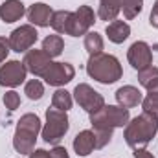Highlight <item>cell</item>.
Here are the masks:
<instances>
[{
	"instance_id": "277c9868",
	"label": "cell",
	"mask_w": 158,
	"mask_h": 158,
	"mask_svg": "<svg viewBox=\"0 0 158 158\" xmlns=\"http://www.w3.org/2000/svg\"><path fill=\"white\" fill-rule=\"evenodd\" d=\"M40 131H42V127H40V119L37 114L28 112V114L20 116L17 129H15V136H13L15 151L20 155H30L35 147V142H37V136Z\"/></svg>"
},
{
	"instance_id": "f546056e",
	"label": "cell",
	"mask_w": 158,
	"mask_h": 158,
	"mask_svg": "<svg viewBox=\"0 0 158 158\" xmlns=\"http://www.w3.org/2000/svg\"><path fill=\"white\" fill-rule=\"evenodd\" d=\"M149 24H151L153 28H156V30H158V0L155 2V6H153V9H151V15H149Z\"/></svg>"
},
{
	"instance_id": "3957f363",
	"label": "cell",
	"mask_w": 158,
	"mask_h": 158,
	"mask_svg": "<svg viewBox=\"0 0 158 158\" xmlns=\"http://www.w3.org/2000/svg\"><path fill=\"white\" fill-rule=\"evenodd\" d=\"M86 74L92 79H96L98 83L103 85H112L123 76V68L119 64V61L110 55V53H96L90 55L88 63H86Z\"/></svg>"
},
{
	"instance_id": "e0dca14e",
	"label": "cell",
	"mask_w": 158,
	"mask_h": 158,
	"mask_svg": "<svg viewBox=\"0 0 158 158\" xmlns=\"http://www.w3.org/2000/svg\"><path fill=\"white\" fill-rule=\"evenodd\" d=\"M105 33H107V37H109L110 42L121 44L123 40L129 39V35H131V26H129L125 20H112V22L107 24Z\"/></svg>"
},
{
	"instance_id": "d6986e66",
	"label": "cell",
	"mask_w": 158,
	"mask_h": 158,
	"mask_svg": "<svg viewBox=\"0 0 158 158\" xmlns=\"http://www.w3.org/2000/svg\"><path fill=\"white\" fill-rule=\"evenodd\" d=\"M44 53H48L52 59L53 57H59L61 53H63V50H64V40L61 35H48L46 39L42 40V48H40Z\"/></svg>"
},
{
	"instance_id": "8992f818",
	"label": "cell",
	"mask_w": 158,
	"mask_h": 158,
	"mask_svg": "<svg viewBox=\"0 0 158 158\" xmlns=\"http://www.w3.org/2000/svg\"><path fill=\"white\" fill-rule=\"evenodd\" d=\"M74 98H76V101H77L79 107H81L83 110H86L88 114L99 110V109L105 105L103 96H101L98 90H94L90 85H86V83H79L77 86L74 88Z\"/></svg>"
},
{
	"instance_id": "9a60e30c",
	"label": "cell",
	"mask_w": 158,
	"mask_h": 158,
	"mask_svg": "<svg viewBox=\"0 0 158 158\" xmlns=\"http://www.w3.org/2000/svg\"><path fill=\"white\" fill-rule=\"evenodd\" d=\"M26 13V7L20 0H6L0 6V19L6 24L17 22L19 19H22V15Z\"/></svg>"
},
{
	"instance_id": "d6a6232c",
	"label": "cell",
	"mask_w": 158,
	"mask_h": 158,
	"mask_svg": "<svg viewBox=\"0 0 158 158\" xmlns=\"http://www.w3.org/2000/svg\"><path fill=\"white\" fill-rule=\"evenodd\" d=\"M147 92H149V94H153V96H158V77L155 79L149 86H147Z\"/></svg>"
},
{
	"instance_id": "7c38bea8",
	"label": "cell",
	"mask_w": 158,
	"mask_h": 158,
	"mask_svg": "<svg viewBox=\"0 0 158 158\" xmlns=\"http://www.w3.org/2000/svg\"><path fill=\"white\" fill-rule=\"evenodd\" d=\"M24 66L28 72H31L35 77H42L46 74V70L52 66V57L48 53H44L42 50H28L24 55Z\"/></svg>"
},
{
	"instance_id": "ba28073f",
	"label": "cell",
	"mask_w": 158,
	"mask_h": 158,
	"mask_svg": "<svg viewBox=\"0 0 158 158\" xmlns=\"http://www.w3.org/2000/svg\"><path fill=\"white\" fill-rule=\"evenodd\" d=\"M39 39V33L35 30V26L31 24H24V26H19L17 30L11 31V35L7 37L9 40V48L17 53L20 52H28Z\"/></svg>"
},
{
	"instance_id": "ffe728a7",
	"label": "cell",
	"mask_w": 158,
	"mask_h": 158,
	"mask_svg": "<svg viewBox=\"0 0 158 158\" xmlns=\"http://www.w3.org/2000/svg\"><path fill=\"white\" fill-rule=\"evenodd\" d=\"M119 11H121V7L118 6V2L116 0H99V7H98V17L101 19V20H116L119 15Z\"/></svg>"
},
{
	"instance_id": "8fae6325",
	"label": "cell",
	"mask_w": 158,
	"mask_h": 158,
	"mask_svg": "<svg viewBox=\"0 0 158 158\" xmlns=\"http://www.w3.org/2000/svg\"><path fill=\"white\" fill-rule=\"evenodd\" d=\"M76 76V68L70 63H52V66L46 70V74L42 79L50 85V86H63L66 83H70Z\"/></svg>"
},
{
	"instance_id": "6da1fadb",
	"label": "cell",
	"mask_w": 158,
	"mask_h": 158,
	"mask_svg": "<svg viewBox=\"0 0 158 158\" xmlns=\"http://www.w3.org/2000/svg\"><path fill=\"white\" fill-rule=\"evenodd\" d=\"M129 109H123L119 105H103L99 110L90 114V125L96 134V149L105 147L112 140L114 129L123 127L129 123Z\"/></svg>"
},
{
	"instance_id": "603a6c76",
	"label": "cell",
	"mask_w": 158,
	"mask_h": 158,
	"mask_svg": "<svg viewBox=\"0 0 158 158\" xmlns=\"http://www.w3.org/2000/svg\"><path fill=\"white\" fill-rule=\"evenodd\" d=\"M85 50L90 53V55H96V53H101L103 52V39L99 33L96 31H88L85 35Z\"/></svg>"
},
{
	"instance_id": "1f68e13d",
	"label": "cell",
	"mask_w": 158,
	"mask_h": 158,
	"mask_svg": "<svg viewBox=\"0 0 158 158\" xmlns=\"http://www.w3.org/2000/svg\"><path fill=\"white\" fill-rule=\"evenodd\" d=\"M134 158H155L147 149H134Z\"/></svg>"
},
{
	"instance_id": "52a82bcc",
	"label": "cell",
	"mask_w": 158,
	"mask_h": 158,
	"mask_svg": "<svg viewBox=\"0 0 158 158\" xmlns=\"http://www.w3.org/2000/svg\"><path fill=\"white\" fill-rule=\"evenodd\" d=\"M94 22H96V13H94V9H92L90 6H79L76 11H72L68 35H72V37L86 35L88 30L94 26Z\"/></svg>"
},
{
	"instance_id": "7402d4cb",
	"label": "cell",
	"mask_w": 158,
	"mask_h": 158,
	"mask_svg": "<svg viewBox=\"0 0 158 158\" xmlns=\"http://www.w3.org/2000/svg\"><path fill=\"white\" fill-rule=\"evenodd\" d=\"M116 2H118V6L121 7L123 17L127 20L138 17L142 13V7H143V0H116Z\"/></svg>"
},
{
	"instance_id": "4316f807",
	"label": "cell",
	"mask_w": 158,
	"mask_h": 158,
	"mask_svg": "<svg viewBox=\"0 0 158 158\" xmlns=\"http://www.w3.org/2000/svg\"><path fill=\"white\" fill-rule=\"evenodd\" d=\"M2 101H4V105H6V109H9L11 112L20 107V96H19V92H15V90L6 92L4 98H2Z\"/></svg>"
},
{
	"instance_id": "d4e9b609",
	"label": "cell",
	"mask_w": 158,
	"mask_h": 158,
	"mask_svg": "<svg viewBox=\"0 0 158 158\" xmlns=\"http://www.w3.org/2000/svg\"><path fill=\"white\" fill-rule=\"evenodd\" d=\"M156 77H158V68L156 66H153V64L138 72V81H140V85H142L143 88H147V86H149Z\"/></svg>"
},
{
	"instance_id": "f1b7e54d",
	"label": "cell",
	"mask_w": 158,
	"mask_h": 158,
	"mask_svg": "<svg viewBox=\"0 0 158 158\" xmlns=\"http://www.w3.org/2000/svg\"><path fill=\"white\" fill-rule=\"evenodd\" d=\"M50 158H70L68 156V151L61 145H55L52 151H50Z\"/></svg>"
},
{
	"instance_id": "9c48e42d",
	"label": "cell",
	"mask_w": 158,
	"mask_h": 158,
	"mask_svg": "<svg viewBox=\"0 0 158 158\" xmlns=\"http://www.w3.org/2000/svg\"><path fill=\"white\" fill-rule=\"evenodd\" d=\"M28 70L20 61H6L0 66V86H19L26 81Z\"/></svg>"
},
{
	"instance_id": "7a4b0ae2",
	"label": "cell",
	"mask_w": 158,
	"mask_h": 158,
	"mask_svg": "<svg viewBox=\"0 0 158 158\" xmlns=\"http://www.w3.org/2000/svg\"><path fill=\"white\" fill-rule=\"evenodd\" d=\"M156 132H158V119L155 116H151L149 112H142L140 116L129 119V123L125 125L123 138H125L129 147L145 149L151 143V140L156 136Z\"/></svg>"
},
{
	"instance_id": "83f0119b",
	"label": "cell",
	"mask_w": 158,
	"mask_h": 158,
	"mask_svg": "<svg viewBox=\"0 0 158 158\" xmlns=\"http://www.w3.org/2000/svg\"><path fill=\"white\" fill-rule=\"evenodd\" d=\"M11 52V48H9V40L6 39V37H0V64L7 59V53Z\"/></svg>"
},
{
	"instance_id": "2e32d148",
	"label": "cell",
	"mask_w": 158,
	"mask_h": 158,
	"mask_svg": "<svg viewBox=\"0 0 158 158\" xmlns=\"http://www.w3.org/2000/svg\"><path fill=\"white\" fill-rule=\"evenodd\" d=\"M96 149V134L94 131H81L77 136L74 138V151L77 156H88Z\"/></svg>"
},
{
	"instance_id": "4dcf8cb0",
	"label": "cell",
	"mask_w": 158,
	"mask_h": 158,
	"mask_svg": "<svg viewBox=\"0 0 158 158\" xmlns=\"http://www.w3.org/2000/svg\"><path fill=\"white\" fill-rule=\"evenodd\" d=\"M30 158H50V151H46V149H33L30 153Z\"/></svg>"
},
{
	"instance_id": "30bf717a",
	"label": "cell",
	"mask_w": 158,
	"mask_h": 158,
	"mask_svg": "<svg viewBox=\"0 0 158 158\" xmlns=\"http://www.w3.org/2000/svg\"><path fill=\"white\" fill-rule=\"evenodd\" d=\"M127 59H129V64L134 68V70H143L147 66L153 64V50L147 42L143 40H136L131 44L129 52H127Z\"/></svg>"
},
{
	"instance_id": "ac0fdd59",
	"label": "cell",
	"mask_w": 158,
	"mask_h": 158,
	"mask_svg": "<svg viewBox=\"0 0 158 158\" xmlns=\"http://www.w3.org/2000/svg\"><path fill=\"white\" fill-rule=\"evenodd\" d=\"M70 19H72V11H64V9L53 11L52 20H50V26L55 30V33L68 35V30H70Z\"/></svg>"
},
{
	"instance_id": "44dd1931",
	"label": "cell",
	"mask_w": 158,
	"mask_h": 158,
	"mask_svg": "<svg viewBox=\"0 0 158 158\" xmlns=\"http://www.w3.org/2000/svg\"><path fill=\"white\" fill-rule=\"evenodd\" d=\"M72 103H74L72 94L68 90H64V88H57L53 92V96H52V107L57 109V110H64L66 112V110L72 109Z\"/></svg>"
},
{
	"instance_id": "5b68a950",
	"label": "cell",
	"mask_w": 158,
	"mask_h": 158,
	"mask_svg": "<svg viewBox=\"0 0 158 158\" xmlns=\"http://www.w3.org/2000/svg\"><path fill=\"white\" fill-rule=\"evenodd\" d=\"M68 127H70V121L64 110H57V109H48L46 110V123L40 131L42 134V140L46 143H52V145H59V142L64 138V134L68 132Z\"/></svg>"
},
{
	"instance_id": "484cf974",
	"label": "cell",
	"mask_w": 158,
	"mask_h": 158,
	"mask_svg": "<svg viewBox=\"0 0 158 158\" xmlns=\"http://www.w3.org/2000/svg\"><path fill=\"white\" fill-rule=\"evenodd\" d=\"M142 109H143V112H149L151 116H155L158 119V96L147 94L142 99Z\"/></svg>"
},
{
	"instance_id": "5bb4252c",
	"label": "cell",
	"mask_w": 158,
	"mask_h": 158,
	"mask_svg": "<svg viewBox=\"0 0 158 158\" xmlns=\"http://www.w3.org/2000/svg\"><path fill=\"white\" fill-rule=\"evenodd\" d=\"M142 99H143L142 92L136 86H132V85H125V86H121V88L116 90V101H118L119 107H123V109L138 107V105H142Z\"/></svg>"
},
{
	"instance_id": "cb8c5ba5",
	"label": "cell",
	"mask_w": 158,
	"mask_h": 158,
	"mask_svg": "<svg viewBox=\"0 0 158 158\" xmlns=\"http://www.w3.org/2000/svg\"><path fill=\"white\" fill-rule=\"evenodd\" d=\"M24 94L31 99V101H37L44 96V85L40 83L39 79H30L26 85H24Z\"/></svg>"
},
{
	"instance_id": "4fadbf2b",
	"label": "cell",
	"mask_w": 158,
	"mask_h": 158,
	"mask_svg": "<svg viewBox=\"0 0 158 158\" xmlns=\"http://www.w3.org/2000/svg\"><path fill=\"white\" fill-rule=\"evenodd\" d=\"M52 15H53V9L44 4V2H37V4H31L26 11V17L30 20L31 26H39V28H46L50 26V20H52Z\"/></svg>"
}]
</instances>
